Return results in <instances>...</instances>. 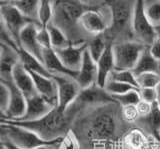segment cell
<instances>
[{
	"instance_id": "6da1fadb",
	"label": "cell",
	"mask_w": 160,
	"mask_h": 149,
	"mask_svg": "<svg viewBox=\"0 0 160 149\" xmlns=\"http://www.w3.org/2000/svg\"><path fill=\"white\" fill-rule=\"evenodd\" d=\"M69 115L66 111L61 110L57 106L45 116L31 121H11L20 126L30 129L38 136L46 141H56L67 133L69 124ZM5 120V119H2Z\"/></svg>"
},
{
	"instance_id": "7a4b0ae2",
	"label": "cell",
	"mask_w": 160,
	"mask_h": 149,
	"mask_svg": "<svg viewBox=\"0 0 160 149\" xmlns=\"http://www.w3.org/2000/svg\"><path fill=\"white\" fill-rule=\"evenodd\" d=\"M1 131L2 140L8 141L22 149H35L41 145H44V144L58 142L61 139L60 138L56 141L51 142L46 141L30 129L7 120H2Z\"/></svg>"
},
{
	"instance_id": "3957f363",
	"label": "cell",
	"mask_w": 160,
	"mask_h": 149,
	"mask_svg": "<svg viewBox=\"0 0 160 149\" xmlns=\"http://www.w3.org/2000/svg\"><path fill=\"white\" fill-rule=\"evenodd\" d=\"M131 26L137 41L144 44L145 46H151L153 42L158 38L155 26L149 20L145 12L144 0H134Z\"/></svg>"
},
{
	"instance_id": "277c9868",
	"label": "cell",
	"mask_w": 160,
	"mask_h": 149,
	"mask_svg": "<svg viewBox=\"0 0 160 149\" xmlns=\"http://www.w3.org/2000/svg\"><path fill=\"white\" fill-rule=\"evenodd\" d=\"M146 47L138 41H123L112 45L115 69L133 70L140 55Z\"/></svg>"
},
{
	"instance_id": "5b68a950",
	"label": "cell",
	"mask_w": 160,
	"mask_h": 149,
	"mask_svg": "<svg viewBox=\"0 0 160 149\" xmlns=\"http://www.w3.org/2000/svg\"><path fill=\"white\" fill-rule=\"evenodd\" d=\"M117 131V122L109 112H98L91 120L89 136L93 140L108 141L113 139Z\"/></svg>"
},
{
	"instance_id": "8992f818",
	"label": "cell",
	"mask_w": 160,
	"mask_h": 149,
	"mask_svg": "<svg viewBox=\"0 0 160 149\" xmlns=\"http://www.w3.org/2000/svg\"><path fill=\"white\" fill-rule=\"evenodd\" d=\"M108 104H117L112 95L99 87L97 84L80 90L79 95L69 108H81L87 106H105ZM68 108V109H69Z\"/></svg>"
},
{
	"instance_id": "52a82bcc",
	"label": "cell",
	"mask_w": 160,
	"mask_h": 149,
	"mask_svg": "<svg viewBox=\"0 0 160 149\" xmlns=\"http://www.w3.org/2000/svg\"><path fill=\"white\" fill-rule=\"evenodd\" d=\"M53 79L57 85V94H58V105L57 107L63 111H67L68 108L72 105L79 95L80 88L76 79L55 74L52 75Z\"/></svg>"
},
{
	"instance_id": "ba28073f",
	"label": "cell",
	"mask_w": 160,
	"mask_h": 149,
	"mask_svg": "<svg viewBox=\"0 0 160 149\" xmlns=\"http://www.w3.org/2000/svg\"><path fill=\"white\" fill-rule=\"evenodd\" d=\"M1 16H2V24L11 32V34L17 40L20 31L27 24L31 22H36L25 16L12 2L2 3Z\"/></svg>"
},
{
	"instance_id": "9c48e42d",
	"label": "cell",
	"mask_w": 160,
	"mask_h": 149,
	"mask_svg": "<svg viewBox=\"0 0 160 149\" xmlns=\"http://www.w3.org/2000/svg\"><path fill=\"white\" fill-rule=\"evenodd\" d=\"M5 83L10 89V100L6 111L2 115V119L13 121L19 120L23 117L25 111H26V97L17 88L13 81H8Z\"/></svg>"
},
{
	"instance_id": "30bf717a",
	"label": "cell",
	"mask_w": 160,
	"mask_h": 149,
	"mask_svg": "<svg viewBox=\"0 0 160 149\" xmlns=\"http://www.w3.org/2000/svg\"><path fill=\"white\" fill-rule=\"evenodd\" d=\"M40 24L37 22H31L27 24L19 33L18 41L19 45L25 51L29 52L35 57L42 61V52L43 49L38 42L37 33Z\"/></svg>"
},
{
	"instance_id": "8fae6325",
	"label": "cell",
	"mask_w": 160,
	"mask_h": 149,
	"mask_svg": "<svg viewBox=\"0 0 160 149\" xmlns=\"http://www.w3.org/2000/svg\"><path fill=\"white\" fill-rule=\"evenodd\" d=\"M85 11L86 10L81 4L70 0L60 1L55 9L57 18L67 27H74L75 24H79V19Z\"/></svg>"
},
{
	"instance_id": "7c38bea8",
	"label": "cell",
	"mask_w": 160,
	"mask_h": 149,
	"mask_svg": "<svg viewBox=\"0 0 160 149\" xmlns=\"http://www.w3.org/2000/svg\"><path fill=\"white\" fill-rule=\"evenodd\" d=\"M88 43H78V44H70L69 46L56 49V53L59 58L61 59L64 65L70 70L79 71L82 64V59L85 50L87 49Z\"/></svg>"
},
{
	"instance_id": "4fadbf2b",
	"label": "cell",
	"mask_w": 160,
	"mask_h": 149,
	"mask_svg": "<svg viewBox=\"0 0 160 149\" xmlns=\"http://www.w3.org/2000/svg\"><path fill=\"white\" fill-rule=\"evenodd\" d=\"M55 106L50 104L39 94L26 98V111L21 119L16 121H31L36 120L48 114ZM13 121V120H12Z\"/></svg>"
},
{
	"instance_id": "5bb4252c",
	"label": "cell",
	"mask_w": 160,
	"mask_h": 149,
	"mask_svg": "<svg viewBox=\"0 0 160 149\" xmlns=\"http://www.w3.org/2000/svg\"><path fill=\"white\" fill-rule=\"evenodd\" d=\"M109 9L111 14L112 27L115 30H120L132 18L133 7L131 8L128 0H110Z\"/></svg>"
},
{
	"instance_id": "9a60e30c",
	"label": "cell",
	"mask_w": 160,
	"mask_h": 149,
	"mask_svg": "<svg viewBox=\"0 0 160 149\" xmlns=\"http://www.w3.org/2000/svg\"><path fill=\"white\" fill-rule=\"evenodd\" d=\"M33 78V81L36 87L37 93L40 96L56 107L58 105V94H57V85L53 77L44 76L41 74L30 72Z\"/></svg>"
},
{
	"instance_id": "2e32d148",
	"label": "cell",
	"mask_w": 160,
	"mask_h": 149,
	"mask_svg": "<svg viewBox=\"0 0 160 149\" xmlns=\"http://www.w3.org/2000/svg\"><path fill=\"white\" fill-rule=\"evenodd\" d=\"M76 81L81 89L92 86L97 82V64L87 49L84 52L82 64L78 71Z\"/></svg>"
},
{
	"instance_id": "e0dca14e",
	"label": "cell",
	"mask_w": 160,
	"mask_h": 149,
	"mask_svg": "<svg viewBox=\"0 0 160 149\" xmlns=\"http://www.w3.org/2000/svg\"><path fill=\"white\" fill-rule=\"evenodd\" d=\"M42 62L44 63L45 67L49 71L51 75H64L76 79L78 76L77 71H73L68 69L66 66L64 65L61 59L59 58L58 54L53 48L49 49H43L42 52Z\"/></svg>"
},
{
	"instance_id": "ac0fdd59",
	"label": "cell",
	"mask_w": 160,
	"mask_h": 149,
	"mask_svg": "<svg viewBox=\"0 0 160 149\" xmlns=\"http://www.w3.org/2000/svg\"><path fill=\"white\" fill-rule=\"evenodd\" d=\"M79 25L88 33L99 35L107 29L108 22L100 12L94 9H88L80 17Z\"/></svg>"
},
{
	"instance_id": "d6986e66",
	"label": "cell",
	"mask_w": 160,
	"mask_h": 149,
	"mask_svg": "<svg viewBox=\"0 0 160 149\" xmlns=\"http://www.w3.org/2000/svg\"><path fill=\"white\" fill-rule=\"evenodd\" d=\"M12 81L26 98L38 94L31 74L20 61L15 65L13 69Z\"/></svg>"
},
{
	"instance_id": "ffe728a7",
	"label": "cell",
	"mask_w": 160,
	"mask_h": 149,
	"mask_svg": "<svg viewBox=\"0 0 160 149\" xmlns=\"http://www.w3.org/2000/svg\"><path fill=\"white\" fill-rule=\"evenodd\" d=\"M97 64V82L96 84L101 88H104L105 84L115 70V60L111 44H108L106 50L102 56L96 61Z\"/></svg>"
},
{
	"instance_id": "44dd1931",
	"label": "cell",
	"mask_w": 160,
	"mask_h": 149,
	"mask_svg": "<svg viewBox=\"0 0 160 149\" xmlns=\"http://www.w3.org/2000/svg\"><path fill=\"white\" fill-rule=\"evenodd\" d=\"M17 51L2 44L1 49V65H0V75L1 81H12V74L15 65L19 62Z\"/></svg>"
},
{
	"instance_id": "7402d4cb",
	"label": "cell",
	"mask_w": 160,
	"mask_h": 149,
	"mask_svg": "<svg viewBox=\"0 0 160 149\" xmlns=\"http://www.w3.org/2000/svg\"><path fill=\"white\" fill-rule=\"evenodd\" d=\"M17 53H18L20 62H21L22 65L26 68L29 72L38 73V74H41V75L49 76V77L52 76L46 69V67H45L44 63L37 57H35L29 52L25 51L21 47H20V49L17 51Z\"/></svg>"
},
{
	"instance_id": "603a6c76",
	"label": "cell",
	"mask_w": 160,
	"mask_h": 149,
	"mask_svg": "<svg viewBox=\"0 0 160 149\" xmlns=\"http://www.w3.org/2000/svg\"><path fill=\"white\" fill-rule=\"evenodd\" d=\"M159 66L160 63L153 57L149 50V47H146L140 55L136 65L133 69V72L136 76L146 72H160Z\"/></svg>"
},
{
	"instance_id": "cb8c5ba5",
	"label": "cell",
	"mask_w": 160,
	"mask_h": 149,
	"mask_svg": "<svg viewBox=\"0 0 160 149\" xmlns=\"http://www.w3.org/2000/svg\"><path fill=\"white\" fill-rule=\"evenodd\" d=\"M47 27V30L50 36V41H51V45L53 49H61L69 46L72 44L70 39L68 38L67 34L65 33L61 28L58 25L54 24L53 22L49 23Z\"/></svg>"
},
{
	"instance_id": "d4e9b609",
	"label": "cell",
	"mask_w": 160,
	"mask_h": 149,
	"mask_svg": "<svg viewBox=\"0 0 160 149\" xmlns=\"http://www.w3.org/2000/svg\"><path fill=\"white\" fill-rule=\"evenodd\" d=\"M12 3L26 17L33 21L38 22L37 16L40 0H18V1H13Z\"/></svg>"
},
{
	"instance_id": "484cf974",
	"label": "cell",
	"mask_w": 160,
	"mask_h": 149,
	"mask_svg": "<svg viewBox=\"0 0 160 149\" xmlns=\"http://www.w3.org/2000/svg\"><path fill=\"white\" fill-rule=\"evenodd\" d=\"M125 144L130 149H147L148 140L141 130L134 129L128 132L125 138Z\"/></svg>"
},
{
	"instance_id": "4316f807",
	"label": "cell",
	"mask_w": 160,
	"mask_h": 149,
	"mask_svg": "<svg viewBox=\"0 0 160 149\" xmlns=\"http://www.w3.org/2000/svg\"><path fill=\"white\" fill-rule=\"evenodd\" d=\"M54 14V9L51 0H40L39 8H38V16L37 20L40 26L46 27L49 23L52 22Z\"/></svg>"
},
{
	"instance_id": "83f0119b",
	"label": "cell",
	"mask_w": 160,
	"mask_h": 149,
	"mask_svg": "<svg viewBox=\"0 0 160 149\" xmlns=\"http://www.w3.org/2000/svg\"><path fill=\"white\" fill-rule=\"evenodd\" d=\"M144 119V123L146 125L149 132L152 134L154 137L158 138V133L160 130V108L157 103L153 104L152 111L146 117H142Z\"/></svg>"
},
{
	"instance_id": "f1b7e54d",
	"label": "cell",
	"mask_w": 160,
	"mask_h": 149,
	"mask_svg": "<svg viewBox=\"0 0 160 149\" xmlns=\"http://www.w3.org/2000/svg\"><path fill=\"white\" fill-rule=\"evenodd\" d=\"M107 46L108 44L105 42V38L102 37V34H99V35H95V37L88 43L87 50L94 60L97 61L106 50Z\"/></svg>"
},
{
	"instance_id": "f546056e",
	"label": "cell",
	"mask_w": 160,
	"mask_h": 149,
	"mask_svg": "<svg viewBox=\"0 0 160 149\" xmlns=\"http://www.w3.org/2000/svg\"><path fill=\"white\" fill-rule=\"evenodd\" d=\"M140 88H157L160 85L159 72H146L136 76Z\"/></svg>"
},
{
	"instance_id": "4dcf8cb0",
	"label": "cell",
	"mask_w": 160,
	"mask_h": 149,
	"mask_svg": "<svg viewBox=\"0 0 160 149\" xmlns=\"http://www.w3.org/2000/svg\"><path fill=\"white\" fill-rule=\"evenodd\" d=\"M115 101L117 104L121 105L122 107L124 106H136L137 104L141 101V97H140L139 89H133L130 90L121 95H116L113 96Z\"/></svg>"
},
{
	"instance_id": "1f68e13d",
	"label": "cell",
	"mask_w": 160,
	"mask_h": 149,
	"mask_svg": "<svg viewBox=\"0 0 160 149\" xmlns=\"http://www.w3.org/2000/svg\"><path fill=\"white\" fill-rule=\"evenodd\" d=\"M145 12L155 27L160 26V0H144Z\"/></svg>"
},
{
	"instance_id": "d6a6232c",
	"label": "cell",
	"mask_w": 160,
	"mask_h": 149,
	"mask_svg": "<svg viewBox=\"0 0 160 149\" xmlns=\"http://www.w3.org/2000/svg\"><path fill=\"white\" fill-rule=\"evenodd\" d=\"M110 78L113 79V80L131 85L136 89H139L137 78H136V75L134 74L133 70H116V69H115L112 72Z\"/></svg>"
},
{
	"instance_id": "836d02e7",
	"label": "cell",
	"mask_w": 160,
	"mask_h": 149,
	"mask_svg": "<svg viewBox=\"0 0 160 149\" xmlns=\"http://www.w3.org/2000/svg\"><path fill=\"white\" fill-rule=\"evenodd\" d=\"M104 89L110 94V95L116 96V95H121V94H124L136 88H134L131 85H128V84H125V83L119 82V81L113 80V79L109 78L106 84H105Z\"/></svg>"
},
{
	"instance_id": "e575fe53",
	"label": "cell",
	"mask_w": 160,
	"mask_h": 149,
	"mask_svg": "<svg viewBox=\"0 0 160 149\" xmlns=\"http://www.w3.org/2000/svg\"><path fill=\"white\" fill-rule=\"evenodd\" d=\"M57 149H80V144L72 132H67L58 142Z\"/></svg>"
},
{
	"instance_id": "d590c367",
	"label": "cell",
	"mask_w": 160,
	"mask_h": 149,
	"mask_svg": "<svg viewBox=\"0 0 160 149\" xmlns=\"http://www.w3.org/2000/svg\"><path fill=\"white\" fill-rule=\"evenodd\" d=\"M9 100H10V89L6 83L1 81V84H0V110H1L2 115L5 113L8 107Z\"/></svg>"
},
{
	"instance_id": "8d00e7d4",
	"label": "cell",
	"mask_w": 160,
	"mask_h": 149,
	"mask_svg": "<svg viewBox=\"0 0 160 149\" xmlns=\"http://www.w3.org/2000/svg\"><path fill=\"white\" fill-rule=\"evenodd\" d=\"M141 100L149 102L151 104L157 103L158 100V91L157 88H140L139 89Z\"/></svg>"
},
{
	"instance_id": "74e56055",
	"label": "cell",
	"mask_w": 160,
	"mask_h": 149,
	"mask_svg": "<svg viewBox=\"0 0 160 149\" xmlns=\"http://www.w3.org/2000/svg\"><path fill=\"white\" fill-rule=\"evenodd\" d=\"M37 39L39 44L41 45L42 49H49L52 48L51 45V41H50V36L47 30V27H43L40 26L38 29V33H37Z\"/></svg>"
},
{
	"instance_id": "f35d334b",
	"label": "cell",
	"mask_w": 160,
	"mask_h": 149,
	"mask_svg": "<svg viewBox=\"0 0 160 149\" xmlns=\"http://www.w3.org/2000/svg\"><path fill=\"white\" fill-rule=\"evenodd\" d=\"M122 117L127 122H134L139 118V114L136 106H124L122 107Z\"/></svg>"
},
{
	"instance_id": "ab89813d",
	"label": "cell",
	"mask_w": 160,
	"mask_h": 149,
	"mask_svg": "<svg viewBox=\"0 0 160 149\" xmlns=\"http://www.w3.org/2000/svg\"><path fill=\"white\" fill-rule=\"evenodd\" d=\"M154 104H155V103H154ZM136 108H137V111H138V114H139V118L146 117V116L149 115L150 112L152 111L153 104L141 100V101H140V102L137 104V105H136Z\"/></svg>"
},
{
	"instance_id": "60d3db41",
	"label": "cell",
	"mask_w": 160,
	"mask_h": 149,
	"mask_svg": "<svg viewBox=\"0 0 160 149\" xmlns=\"http://www.w3.org/2000/svg\"><path fill=\"white\" fill-rule=\"evenodd\" d=\"M149 50L153 55V57L160 63V38L159 37L153 42L151 46H149Z\"/></svg>"
},
{
	"instance_id": "b9f144b4",
	"label": "cell",
	"mask_w": 160,
	"mask_h": 149,
	"mask_svg": "<svg viewBox=\"0 0 160 149\" xmlns=\"http://www.w3.org/2000/svg\"><path fill=\"white\" fill-rule=\"evenodd\" d=\"M60 141V140H59ZM58 141V142H59ZM58 142H55V143H49V144H44V145H41L35 149H57V144Z\"/></svg>"
},
{
	"instance_id": "7bdbcfd3",
	"label": "cell",
	"mask_w": 160,
	"mask_h": 149,
	"mask_svg": "<svg viewBox=\"0 0 160 149\" xmlns=\"http://www.w3.org/2000/svg\"><path fill=\"white\" fill-rule=\"evenodd\" d=\"M2 146H4L5 149H22V148L17 147L16 145H14V144H12V143L8 142V141H5V140H2Z\"/></svg>"
},
{
	"instance_id": "ee69618b",
	"label": "cell",
	"mask_w": 160,
	"mask_h": 149,
	"mask_svg": "<svg viewBox=\"0 0 160 149\" xmlns=\"http://www.w3.org/2000/svg\"><path fill=\"white\" fill-rule=\"evenodd\" d=\"M157 91H158V100H157V105L160 108V85L157 87Z\"/></svg>"
},
{
	"instance_id": "f6af8a7d",
	"label": "cell",
	"mask_w": 160,
	"mask_h": 149,
	"mask_svg": "<svg viewBox=\"0 0 160 149\" xmlns=\"http://www.w3.org/2000/svg\"><path fill=\"white\" fill-rule=\"evenodd\" d=\"M155 29H156V32H157V35H158V37L160 38V26H158V27H155Z\"/></svg>"
},
{
	"instance_id": "bcb514c9",
	"label": "cell",
	"mask_w": 160,
	"mask_h": 149,
	"mask_svg": "<svg viewBox=\"0 0 160 149\" xmlns=\"http://www.w3.org/2000/svg\"><path fill=\"white\" fill-rule=\"evenodd\" d=\"M158 139L160 140V130H159V133H158Z\"/></svg>"
},
{
	"instance_id": "7dc6e473",
	"label": "cell",
	"mask_w": 160,
	"mask_h": 149,
	"mask_svg": "<svg viewBox=\"0 0 160 149\" xmlns=\"http://www.w3.org/2000/svg\"><path fill=\"white\" fill-rule=\"evenodd\" d=\"M155 149H160V145H158V146H157L156 148H155Z\"/></svg>"
},
{
	"instance_id": "c3c4849f",
	"label": "cell",
	"mask_w": 160,
	"mask_h": 149,
	"mask_svg": "<svg viewBox=\"0 0 160 149\" xmlns=\"http://www.w3.org/2000/svg\"><path fill=\"white\" fill-rule=\"evenodd\" d=\"M2 149H5V147H4V146H2Z\"/></svg>"
},
{
	"instance_id": "681fc988",
	"label": "cell",
	"mask_w": 160,
	"mask_h": 149,
	"mask_svg": "<svg viewBox=\"0 0 160 149\" xmlns=\"http://www.w3.org/2000/svg\"><path fill=\"white\" fill-rule=\"evenodd\" d=\"M13 1H18V0H13Z\"/></svg>"
},
{
	"instance_id": "f907efd6",
	"label": "cell",
	"mask_w": 160,
	"mask_h": 149,
	"mask_svg": "<svg viewBox=\"0 0 160 149\" xmlns=\"http://www.w3.org/2000/svg\"><path fill=\"white\" fill-rule=\"evenodd\" d=\"M81 1H86V0H81Z\"/></svg>"
},
{
	"instance_id": "816d5d0a",
	"label": "cell",
	"mask_w": 160,
	"mask_h": 149,
	"mask_svg": "<svg viewBox=\"0 0 160 149\" xmlns=\"http://www.w3.org/2000/svg\"><path fill=\"white\" fill-rule=\"evenodd\" d=\"M159 70H160V66H159Z\"/></svg>"
}]
</instances>
